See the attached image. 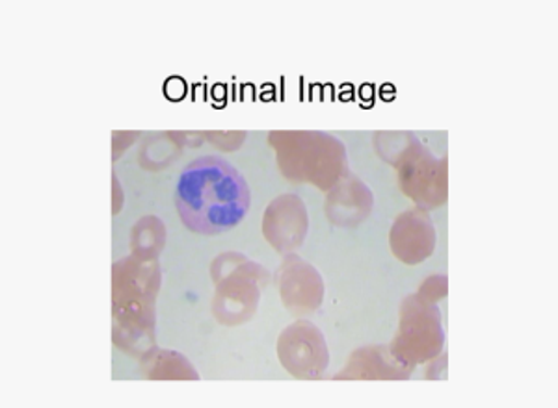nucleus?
I'll return each mask as SVG.
<instances>
[{"instance_id": "1", "label": "nucleus", "mask_w": 558, "mask_h": 408, "mask_svg": "<svg viewBox=\"0 0 558 408\" xmlns=\"http://www.w3.org/2000/svg\"><path fill=\"white\" fill-rule=\"evenodd\" d=\"M250 205V186L226 158H197L179 176L175 207L184 225L194 233H228L244 220Z\"/></svg>"}, {"instance_id": "2", "label": "nucleus", "mask_w": 558, "mask_h": 408, "mask_svg": "<svg viewBox=\"0 0 558 408\" xmlns=\"http://www.w3.org/2000/svg\"><path fill=\"white\" fill-rule=\"evenodd\" d=\"M292 141L283 144V149L278 157V162L287 175L294 173H310V171H344L347 158L341 141L331 138L328 134H289Z\"/></svg>"}]
</instances>
